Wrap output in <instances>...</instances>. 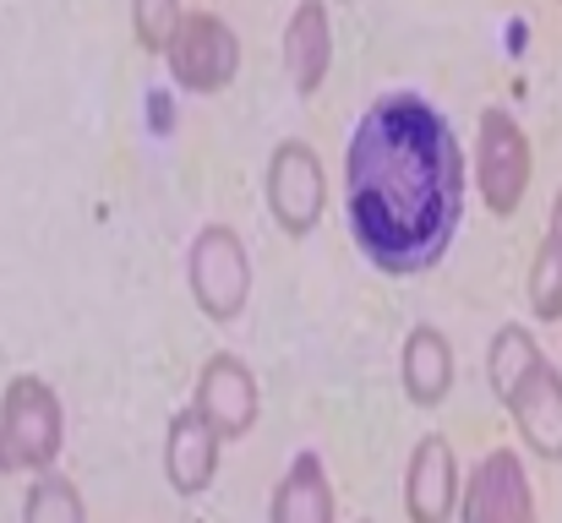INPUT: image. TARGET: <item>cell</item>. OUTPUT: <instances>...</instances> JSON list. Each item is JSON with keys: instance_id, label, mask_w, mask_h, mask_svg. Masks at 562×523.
<instances>
[{"instance_id": "obj_18", "label": "cell", "mask_w": 562, "mask_h": 523, "mask_svg": "<svg viewBox=\"0 0 562 523\" xmlns=\"http://www.w3.org/2000/svg\"><path fill=\"white\" fill-rule=\"evenodd\" d=\"M547 235L562 246V185H558V196H552V224H547Z\"/></svg>"}, {"instance_id": "obj_15", "label": "cell", "mask_w": 562, "mask_h": 523, "mask_svg": "<svg viewBox=\"0 0 562 523\" xmlns=\"http://www.w3.org/2000/svg\"><path fill=\"white\" fill-rule=\"evenodd\" d=\"M22 523H88L82 491L66 475H55V469L33 475L27 480V497H22Z\"/></svg>"}, {"instance_id": "obj_13", "label": "cell", "mask_w": 562, "mask_h": 523, "mask_svg": "<svg viewBox=\"0 0 562 523\" xmlns=\"http://www.w3.org/2000/svg\"><path fill=\"white\" fill-rule=\"evenodd\" d=\"M268 523H339V497L328 480L323 453L301 447L284 469V480L268 497Z\"/></svg>"}, {"instance_id": "obj_16", "label": "cell", "mask_w": 562, "mask_h": 523, "mask_svg": "<svg viewBox=\"0 0 562 523\" xmlns=\"http://www.w3.org/2000/svg\"><path fill=\"white\" fill-rule=\"evenodd\" d=\"M525 295H530L536 322H562V246L552 235H541V246H536V257H530Z\"/></svg>"}, {"instance_id": "obj_8", "label": "cell", "mask_w": 562, "mask_h": 523, "mask_svg": "<svg viewBox=\"0 0 562 523\" xmlns=\"http://www.w3.org/2000/svg\"><path fill=\"white\" fill-rule=\"evenodd\" d=\"M459 502H464L459 453L442 431H426L409 453V469H404V513H409V523H453Z\"/></svg>"}, {"instance_id": "obj_11", "label": "cell", "mask_w": 562, "mask_h": 523, "mask_svg": "<svg viewBox=\"0 0 562 523\" xmlns=\"http://www.w3.org/2000/svg\"><path fill=\"white\" fill-rule=\"evenodd\" d=\"M218 453H224V436L202 420L196 403L170 414V425H165V480H170L176 497H202L213 486Z\"/></svg>"}, {"instance_id": "obj_3", "label": "cell", "mask_w": 562, "mask_h": 523, "mask_svg": "<svg viewBox=\"0 0 562 523\" xmlns=\"http://www.w3.org/2000/svg\"><path fill=\"white\" fill-rule=\"evenodd\" d=\"M187 289L191 306L207 322H235L246 311V300H251V257H246V240L229 224H202L191 235Z\"/></svg>"}, {"instance_id": "obj_2", "label": "cell", "mask_w": 562, "mask_h": 523, "mask_svg": "<svg viewBox=\"0 0 562 523\" xmlns=\"http://www.w3.org/2000/svg\"><path fill=\"white\" fill-rule=\"evenodd\" d=\"M66 447V403L60 393L22 371L0 387V475H44Z\"/></svg>"}, {"instance_id": "obj_6", "label": "cell", "mask_w": 562, "mask_h": 523, "mask_svg": "<svg viewBox=\"0 0 562 523\" xmlns=\"http://www.w3.org/2000/svg\"><path fill=\"white\" fill-rule=\"evenodd\" d=\"M262 196H268L273 224H279L290 240H306V235L323 224V207H328V180H323L317 148H306L301 137H284V143L268 154Z\"/></svg>"}, {"instance_id": "obj_7", "label": "cell", "mask_w": 562, "mask_h": 523, "mask_svg": "<svg viewBox=\"0 0 562 523\" xmlns=\"http://www.w3.org/2000/svg\"><path fill=\"white\" fill-rule=\"evenodd\" d=\"M459 523H541L536 519V491H530L525 458L514 447L481 453V464L464 475Z\"/></svg>"}, {"instance_id": "obj_14", "label": "cell", "mask_w": 562, "mask_h": 523, "mask_svg": "<svg viewBox=\"0 0 562 523\" xmlns=\"http://www.w3.org/2000/svg\"><path fill=\"white\" fill-rule=\"evenodd\" d=\"M453 344L442 328L431 322H415L404 333V349H398V382H404V398L415 409H437L448 393H453Z\"/></svg>"}, {"instance_id": "obj_10", "label": "cell", "mask_w": 562, "mask_h": 523, "mask_svg": "<svg viewBox=\"0 0 562 523\" xmlns=\"http://www.w3.org/2000/svg\"><path fill=\"white\" fill-rule=\"evenodd\" d=\"M497 403L514 414L525 447H530L541 464H562V371L547 354H541Z\"/></svg>"}, {"instance_id": "obj_5", "label": "cell", "mask_w": 562, "mask_h": 523, "mask_svg": "<svg viewBox=\"0 0 562 523\" xmlns=\"http://www.w3.org/2000/svg\"><path fill=\"white\" fill-rule=\"evenodd\" d=\"M165 66L181 93H196V99L224 93L240 77V38L218 11H187L181 33L165 49Z\"/></svg>"}, {"instance_id": "obj_9", "label": "cell", "mask_w": 562, "mask_h": 523, "mask_svg": "<svg viewBox=\"0 0 562 523\" xmlns=\"http://www.w3.org/2000/svg\"><path fill=\"white\" fill-rule=\"evenodd\" d=\"M191 403L202 409V420H207L224 442H240V436L257 425V414H262L257 376H251V365H246L240 354H207Z\"/></svg>"}, {"instance_id": "obj_12", "label": "cell", "mask_w": 562, "mask_h": 523, "mask_svg": "<svg viewBox=\"0 0 562 523\" xmlns=\"http://www.w3.org/2000/svg\"><path fill=\"white\" fill-rule=\"evenodd\" d=\"M284 71L301 99H317L334 71V16L328 0H295L284 22Z\"/></svg>"}, {"instance_id": "obj_1", "label": "cell", "mask_w": 562, "mask_h": 523, "mask_svg": "<svg viewBox=\"0 0 562 523\" xmlns=\"http://www.w3.org/2000/svg\"><path fill=\"white\" fill-rule=\"evenodd\" d=\"M464 148L420 93H382L345 148V218L382 278L431 273L464 224Z\"/></svg>"}, {"instance_id": "obj_19", "label": "cell", "mask_w": 562, "mask_h": 523, "mask_svg": "<svg viewBox=\"0 0 562 523\" xmlns=\"http://www.w3.org/2000/svg\"><path fill=\"white\" fill-rule=\"evenodd\" d=\"M361 523H372V519H361Z\"/></svg>"}, {"instance_id": "obj_17", "label": "cell", "mask_w": 562, "mask_h": 523, "mask_svg": "<svg viewBox=\"0 0 562 523\" xmlns=\"http://www.w3.org/2000/svg\"><path fill=\"white\" fill-rule=\"evenodd\" d=\"M181 22H187L181 0H132V38L143 55H165L170 38L181 33Z\"/></svg>"}, {"instance_id": "obj_4", "label": "cell", "mask_w": 562, "mask_h": 523, "mask_svg": "<svg viewBox=\"0 0 562 523\" xmlns=\"http://www.w3.org/2000/svg\"><path fill=\"white\" fill-rule=\"evenodd\" d=\"M530 170H536V159H530L525 126L514 121V110L486 104L481 121H475V164H470V174H475V191L492 207V218H514L525 207Z\"/></svg>"}]
</instances>
